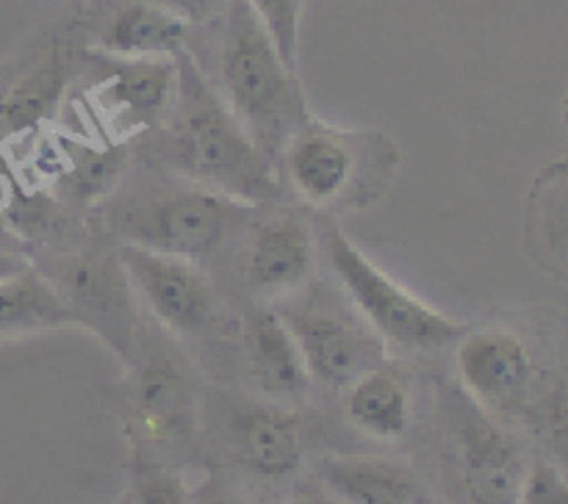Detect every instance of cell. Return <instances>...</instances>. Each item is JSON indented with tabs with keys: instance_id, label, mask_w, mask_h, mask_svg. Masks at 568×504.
Instances as JSON below:
<instances>
[{
	"instance_id": "1",
	"label": "cell",
	"mask_w": 568,
	"mask_h": 504,
	"mask_svg": "<svg viewBox=\"0 0 568 504\" xmlns=\"http://www.w3.org/2000/svg\"><path fill=\"white\" fill-rule=\"evenodd\" d=\"M455 360L480 408L547 432L568 460V313L527 308L469 325Z\"/></svg>"
},
{
	"instance_id": "2",
	"label": "cell",
	"mask_w": 568,
	"mask_h": 504,
	"mask_svg": "<svg viewBox=\"0 0 568 504\" xmlns=\"http://www.w3.org/2000/svg\"><path fill=\"white\" fill-rule=\"evenodd\" d=\"M175 94L161 116V164L183 181L253 208L277 199L281 181L275 164L233 116L209 72L189 50L175 55Z\"/></svg>"
},
{
	"instance_id": "3",
	"label": "cell",
	"mask_w": 568,
	"mask_h": 504,
	"mask_svg": "<svg viewBox=\"0 0 568 504\" xmlns=\"http://www.w3.org/2000/svg\"><path fill=\"white\" fill-rule=\"evenodd\" d=\"M211 25H216L211 83L261 153L277 164L292 133L311 116L297 70L286 64L247 0H227Z\"/></svg>"
},
{
	"instance_id": "4",
	"label": "cell",
	"mask_w": 568,
	"mask_h": 504,
	"mask_svg": "<svg viewBox=\"0 0 568 504\" xmlns=\"http://www.w3.org/2000/svg\"><path fill=\"white\" fill-rule=\"evenodd\" d=\"M288 192L316 214H347L381 203L397 181L399 147L375 127H338L314 114L277 155Z\"/></svg>"
},
{
	"instance_id": "5",
	"label": "cell",
	"mask_w": 568,
	"mask_h": 504,
	"mask_svg": "<svg viewBox=\"0 0 568 504\" xmlns=\"http://www.w3.org/2000/svg\"><path fill=\"white\" fill-rule=\"evenodd\" d=\"M314 227L320 255L336 275L349 308L375 330L383 343H394L408 352H436L455 347L469 330L466 321L442 313L394 280L336 225L333 216H316Z\"/></svg>"
},
{
	"instance_id": "6",
	"label": "cell",
	"mask_w": 568,
	"mask_h": 504,
	"mask_svg": "<svg viewBox=\"0 0 568 504\" xmlns=\"http://www.w3.org/2000/svg\"><path fill=\"white\" fill-rule=\"evenodd\" d=\"M250 208L183 181L122 199L111 210V230L131 247L197 260L216 253Z\"/></svg>"
},
{
	"instance_id": "7",
	"label": "cell",
	"mask_w": 568,
	"mask_h": 504,
	"mask_svg": "<svg viewBox=\"0 0 568 504\" xmlns=\"http://www.w3.org/2000/svg\"><path fill=\"white\" fill-rule=\"evenodd\" d=\"M277 313L292 330L311 380L331 388H349L366 371L383 366L386 343L369 325L331 299L300 291L277 305Z\"/></svg>"
},
{
	"instance_id": "8",
	"label": "cell",
	"mask_w": 568,
	"mask_h": 504,
	"mask_svg": "<svg viewBox=\"0 0 568 504\" xmlns=\"http://www.w3.org/2000/svg\"><path fill=\"white\" fill-rule=\"evenodd\" d=\"M44 277L70 308L72 325L94 332L125 363L136 360V308L120 249H83Z\"/></svg>"
},
{
	"instance_id": "9",
	"label": "cell",
	"mask_w": 568,
	"mask_h": 504,
	"mask_svg": "<svg viewBox=\"0 0 568 504\" xmlns=\"http://www.w3.org/2000/svg\"><path fill=\"white\" fill-rule=\"evenodd\" d=\"M442 419L447 421L469 502L516 504L527 465L503 424L460 385L442 391Z\"/></svg>"
},
{
	"instance_id": "10",
	"label": "cell",
	"mask_w": 568,
	"mask_h": 504,
	"mask_svg": "<svg viewBox=\"0 0 568 504\" xmlns=\"http://www.w3.org/2000/svg\"><path fill=\"white\" fill-rule=\"evenodd\" d=\"M120 258L133 291L144 299L166 332L194 338L216 325V291L194 260L131 244H122Z\"/></svg>"
},
{
	"instance_id": "11",
	"label": "cell",
	"mask_w": 568,
	"mask_h": 504,
	"mask_svg": "<svg viewBox=\"0 0 568 504\" xmlns=\"http://www.w3.org/2000/svg\"><path fill=\"white\" fill-rule=\"evenodd\" d=\"M320 264V241L308 214L283 208L258 219L250 230L242 258L244 286L261 302L305 291Z\"/></svg>"
},
{
	"instance_id": "12",
	"label": "cell",
	"mask_w": 568,
	"mask_h": 504,
	"mask_svg": "<svg viewBox=\"0 0 568 504\" xmlns=\"http://www.w3.org/2000/svg\"><path fill=\"white\" fill-rule=\"evenodd\" d=\"M103 59V78L94 86V100L120 125L150 127L161 122L175 94V59Z\"/></svg>"
},
{
	"instance_id": "13",
	"label": "cell",
	"mask_w": 568,
	"mask_h": 504,
	"mask_svg": "<svg viewBox=\"0 0 568 504\" xmlns=\"http://www.w3.org/2000/svg\"><path fill=\"white\" fill-rule=\"evenodd\" d=\"M194 397L189 377L166 354L133 360L131 426L142 441H178L192 430Z\"/></svg>"
},
{
	"instance_id": "14",
	"label": "cell",
	"mask_w": 568,
	"mask_h": 504,
	"mask_svg": "<svg viewBox=\"0 0 568 504\" xmlns=\"http://www.w3.org/2000/svg\"><path fill=\"white\" fill-rule=\"evenodd\" d=\"M242 352L255 385L275 399H300L311 385L303 352L272 305L258 302L242 316Z\"/></svg>"
},
{
	"instance_id": "15",
	"label": "cell",
	"mask_w": 568,
	"mask_h": 504,
	"mask_svg": "<svg viewBox=\"0 0 568 504\" xmlns=\"http://www.w3.org/2000/svg\"><path fill=\"white\" fill-rule=\"evenodd\" d=\"M525 247L532 264L568 286V158L544 164L525 199Z\"/></svg>"
},
{
	"instance_id": "16",
	"label": "cell",
	"mask_w": 568,
	"mask_h": 504,
	"mask_svg": "<svg viewBox=\"0 0 568 504\" xmlns=\"http://www.w3.org/2000/svg\"><path fill=\"white\" fill-rule=\"evenodd\" d=\"M192 28L150 0H122L98 28L94 48L114 59H175Z\"/></svg>"
},
{
	"instance_id": "17",
	"label": "cell",
	"mask_w": 568,
	"mask_h": 504,
	"mask_svg": "<svg viewBox=\"0 0 568 504\" xmlns=\"http://www.w3.org/2000/svg\"><path fill=\"white\" fill-rule=\"evenodd\" d=\"M239 460L244 469L266 480H283L303 465V430L281 408L242 410L233 424Z\"/></svg>"
},
{
	"instance_id": "18",
	"label": "cell",
	"mask_w": 568,
	"mask_h": 504,
	"mask_svg": "<svg viewBox=\"0 0 568 504\" xmlns=\"http://www.w3.org/2000/svg\"><path fill=\"white\" fill-rule=\"evenodd\" d=\"M320 476L344 504H422L425 491L408 465L383 457H325Z\"/></svg>"
},
{
	"instance_id": "19",
	"label": "cell",
	"mask_w": 568,
	"mask_h": 504,
	"mask_svg": "<svg viewBox=\"0 0 568 504\" xmlns=\"http://www.w3.org/2000/svg\"><path fill=\"white\" fill-rule=\"evenodd\" d=\"M72 325V313L53 282L31 266L0 280V341Z\"/></svg>"
},
{
	"instance_id": "20",
	"label": "cell",
	"mask_w": 568,
	"mask_h": 504,
	"mask_svg": "<svg viewBox=\"0 0 568 504\" xmlns=\"http://www.w3.org/2000/svg\"><path fill=\"white\" fill-rule=\"evenodd\" d=\"M347 419L369 438L394 441L410 426V393L405 382L386 366L366 371L349 385Z\"/></svg>"
},
{
	"instance_id": "21",
	"label": "cell",
	"mask_w": 568,
	"mask_h": 504,
	"mask_svg": "<svg viewBox=\"0 0 568 504\" xmlns=\"http://www.w3.org/2000/svg\"><path fill=\"white\" fill-rule=\"evenodd\" d=\"M125 153L114 147H83L70 161V197L75 205L94 203L103 197L122 172Z\"/></svg>"
},
{
	"instance_id": "22",
	"label": "cell",
	"mask_w": 568,
	"mask_h": 504,
	"mask_svg": "<svg viewBox=\"0 0 568 504\" xmlns=\"http://www.w3.org/2000/svg\"><path fill=\"white\" fill-rule=\"evenodd\" d=\"M247 6L264 22L266 33L286 64L300 70V28H303L305 0H247Z\"/></svg>"
},
{
	"instance_id": "23",
	"label": "cell",
	"mask_w": 568,
	"mask_h": 504,
	"mask_svg": "<svg viewBox=\"0 0 568 504\" xmlns=\"http://www.w3.org/2000/svg\"><path fill=\"white\" fill-rule=\"evenodd\" d=\"M128 504H192L181 474L161 465H142L133 476V491Z\"/></svg>"
},
{
	"instance_id": "24",
	"label": "cell",
	"mask_w": 568,
	"mask_h": 504,
	"mask_svg": "<svg viewBox=\"0 0 568 504\" xmlns=\"http://www.w3.org/2000/svg\"><path fill=\"white\" fill-rule=\"evenodd\" d=\"M516 504H568L566 471L549 460H536L525 471Z\"/></svg>"
},
{
	"instance_id": "25",
	"label": "cell",
	"mask_w": 568,
	"mask_h": 504,
	"mask_svg": "<svg viewBox=\"0 0 568 504\" xmlns=\"http://www.w3.org/2000/svg\"><path fill=\"white\" fill-rule=\"evenodd\" d=\"M150 3L181 17L189 28H203L225 11L227 0H150Z\"/></svg>"
},
{
	"instance_id": "26",
	"label": "cell",
	"mask_w": 568,
	"mask_h": 504,
	"mask_svg": "<svg viewBox=\"0 0 568 504\" xmlns=\"http://www.w3.org/2000/svg\"><path fill=\"white\" fill-rule=\"evenodd\" d=\"M22 269H28L26 258H20V255L0 249V280H3V277L17 275V271H22Z\"/></svg>"
},
{
	"instance_id": "27",
	"label": "cell",
	"mask_w": 568,
	"mask_h": 504,
	"mask_svg": "<svg viewBox=\"0 0 568 504\" xmlns=\"http://www.w3.org/2000/svg\"><path fill=\"white\" fill-rule=\"evenodd\" d=\"M288 504H344L342 498L333 496L331 491H305L297 498H292Z\"/></svg>"
},
{
	"instance_id": "28",
	"label": "cell",
	"mask_w": 568,
	"mask_h": 504,
	"mask_svg": "<svg viewBox=\"0 0 568 504\" xmlns=\"http://www.w3.org/2000/svg\"><path fill=\"white\" fill-rule=\"evenodd\" d=\"M200 504H253V502H247L244 496H236V493H214V496L203 498Z\"/></svg>"
},
{
	"instance_id": "29",
	"label": "cell",
	"mask_w": 568,
	"mask_h": 504,
	"mask_svg": "<svg viewBox=\"0 0 568 504\" xmlns=\"http://www.w3.org/2000/svg\"><path fill=\"white\" fill-rule=\"evenodd\" d=\"M564 122H566V127H568V94H566V100H564Z\"/></svg>"
},
{
	"instance_id": "30",
	"label": "cell",
	"mask_w": 568,
	"mask_h": 504,
	"mask_svg": "<svg viewBox=\"0 0 568 504\" xmlns=\"http://www.w3.org/2000/svg\"><path fill=\"white\" fill-rule=\"evenodd\" d=\"M0 120H3V105H0Z\"/></svg>"
},
{
	"instance_id": "31",
	"label": "cell",
	"mask_w": 568,
	"mask_h": 504,
	"mask_svg": "<svg viewBox=\"0 0 568 504\" xmlns=\"http://www.w3.org/2000/svg\"><path fill=\"white\" fill-rule=\"evenodd\" d=\"M125 504H128V502H125Z\"/></svg>"
}]
</instances>
